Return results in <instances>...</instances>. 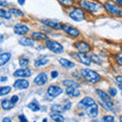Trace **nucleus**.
Masks as SVG:
<instances>
[{
  "mask_svg": "<svg viewBox=\"0 0 122 122\" xmlns=\"http://www.w3.org/2000/svg\"><path fill=\"white\" fill-rule=\"evenodd\" d=\"M73 46L75 49H77L78 52H81V53L90 52L92 49L91 45L86 41H76L73 43Z\"/></svg>",
  "mask_w": 122,
  "mask_h": 122,
  "instance_id": "obj_7",
  "label": "nucleus"
},
{
  "mask_svg": "<svg viewBox=\"0 0 122 122\" xmlns=\"http://www.w3.org/2000/svg\"><path fill=\"white\" fill-rule=\"evenodd\" d=\"M0 5H1L2 7H4V6H8V2L5 1V0H0Z\"/></svg>",
  "mask_w": 122,
  "mask_h": 122,
  "instance_id": "obj_43",
  "label": "nucleus"
},
{
  "mask_svg": "<svg viewBox=\"0 0 122 122\" xmlns=\"http://www.w3.org/2000/svg\"><path fill=\"white\" fill-rule=\"evenodd\" d=\"M58 62H59L60 65H62L63 67L67 68V69H71V68H73L75 66V63L74 62H72V61L68 60L66 58H59L58 59Z\"/></svg>",
  "mask_w": 122,
  "mask_h": 122,
  "instance_id": "obj_20",
  "label": "nucleus"
},
{
  "mask_svg": "<svg viewBox=\"0 0 122 122\" xmlns=\"http://www.w3.org/2000/svg\"><path fill=\"white\" fill-rule=\"evenodd\" d=\"M47 81H48V75L46 72H40L34 78V83L37 86H44Z\"/></svg>",
  "mask_w": 122,
  "mask_h": 122,
  "instance_id": "obj_13",
  "label": "nucleus"
},
{
  "mask_svg": "<svg viewBox=\"0 0 122 122\" xmlns=\"http://www.w3.org/2000/svg\"><path fill=\"white\" fill-rule=\"evenodd\" d=\"M115 57H116L117 64H118V65H120V66H122V56L121 55H116Z\"/></svg>",
  "mask_w": 122,
  "mask_h": 122,
  "instance_id": "obj_39",
  "label": "nucleus"
},
{
  "mask_svg": "<svg viewBox=\"0 0 122 122\" xmlns=\"http://www.w3.org/2000/svg\"><path fill=\"white\" fill-rule=\"evenodd\" d=\"M76 122H77V121H76Z\"/></svg>",
  "mask_w": 122,
  "mask_h": 122,
  "instance_id": "obj_55",
  "label": "nucleus"
},
{
  "mask_svg": "<svg viewBox=\"0 0 122 122\" xmlns=\"http://www.w3.org/2000/svg\"><path fill=\"white\" fill-rule=\"evenodd\" d=\"M15 104H13L12 102H11V100L9 99H2L1 100V107H2V109L3 110H11L14 107Z\"/></svg>",
  "mask_w": 122,
  "mask_h": 122,
  "instance_id": "obj_24",
  "label": "nucleus"
},
{
  "mask_svg": "<svg viewBox=\"0 0 122 122\" xmlns=\"http://www.w3.org/2000/svg\"><path fill=\"white\" fill-rule=\"evenodd\" d=\"M81 72L83 76V78L86 79L87 82L91 83H97L102 79V76L98 73V72L89 69V68H82L81 69Z\"/></svg>",
  "mask_w": 122,
  "mask_h": 122,
  "instance_id": "obj_3",
  "label": "nucleus"
},
{
  "mask_svg": "<svg viewBox=\"0 0 122 122\" xmlns=\"http://www.w3.org/2000/svg\"><path fill=\"white\" fill-rule=\"evenodd\" d=\"M68 15H69V17L72 20L77 21V22L86 20V13H85V10L81 7H73L68 12Z\"/></svg>",
  "mask_w": 122,
  "mask_h": 122,
  "instance_id": "obj_4",
  "label": "nucleus"
},
{
  "mask_svg": "<svg viewBox=\"0 0 122 122\" xmlns=\"http://www.w3.org/2000/svg\"><path fill=\"white\" fill-rule=\"evenodd\" d=\"M115 81L119 83V85H122V75H117L115 76Z\"/></svg>",
  "mask_w": 122,
  "mask_h": 122,
  "instance_id": "obj_42",
  "label": "nucleus"
},
{
  "mask_svg": "<svg viewBox=\"0 0 122 122\" xmlns=\"http://www.w3.org/2000/svg\"><path fill=\"white\" fill-rule=\"evenodd\" d=\"M11 91V87L10 86H1V89H0V96H5L8 93H10Z\"/></svg>",
  "mask_w": 122,
  "mask_h": 122,
  "instance_id": "obj_32",
  "label": "nucleus"
},
{
  "mask_svg": "<svg viewBox=\"0 0 122 122\" xmlns=\"http://www.w3.org/2000/svg\"><path fill=\"white\" fill-rule=\"evenodd\" d=\"M13 86L17 90H26L30 86V82L25 78H18L13 82Z\"/></svg>",
  "mask_w": 122,
  "mask_h": 122,
  "instance_id": "obj_11",
  "label": "nucleus"
},
{
  "mask_svg": "<svg viewBox=\"0 0 122 122\" xmlns=\"http://www.w3.org/2000/svg\"><path fill=\"white\" fill-rule=\"evenodd\" d=\"M28 108L29 109H30L33 112H38L40 110V104H39V102H38L37 100H34V101H32L30 103V104L28 105Z\"/></svg>",
  "mask_w": 122,
  "mask_h": 122,
  "instance_id": "obj_28",
  "label": "nucleus"
},
{
  "mask_svg": "<svg viewBox=\"0 0 122 122\" xmlns=\"http://www.w3.org/2000/svg\"><path fill=\"white\" fill-rule=\"evenodd\" d=\"M10 100H11V102H12L13 104H16V103L18 102V100H20V97H18L17 95H14V96H12L10 98Z\"/></svg>",
  "mask_w": 122,
  "mask_h": 122,
  "instance_id": "obj_38",
  "label": "nucleus"
},
{
  "mask_svg": "<svg viewBox=\"0 0 122 122\" xmlns=\"http://www.w3.org/2000/svg\"><path fill=\"white\" fill-rule=\"evenodd\" d=\"M32 73V69H30L29 67H22L15 70L13 72V76L14 77H30Z\"/></svg>",
  "mask_w": 122,
  "mask_h": 122,
  "instance_id": "obj_9",
  "label": "nucleus"
},
{
  "mask_svg": "<svg viewBox=\"0 0 122 122\" xmlns=\"http://www.w3.org/2000/svg\"><path fill=\"white\" fill-rule=\"evenodd\" d=\"M1 122H12V121H11V119H10L9 117H4V118L2 119Z\"/></svg>",
  "mask_w": 122,
  "mask_h": 122,
  "instance_id": "obj_44",
  "label": "nucleus"
},
{
  "mask_svg": "<svg viewBox=\"0 0 122 122\" xmlns=\"http://www.w3.org/2000/svg\"><path fill=\"white\" fill-rule=\"evenodd\" d=\"M41 22H42L43 25L49 26V28L55 29V30H62V25H61L59 21H57V20H41Z\"/></svg>",
  "mask_w": 122,
  "mask_h": 122,
  "instance_id": "obj_14",
  "label": "nucleus"
},
{
  "mask_svg": "<svg viewBox=\"0 0 122 122\" xmlns=\"http://www.w3.org/2000/svg\"><path fill=\"white\" fill-rule=\"evenodd\" d=\"M9 11L11 12V14H14V15H16V16H20V17H22L25 15V12H22L21 10L15 8V7H13V8H10Z\"/></svg>",
  "mask_w": 122,
  "mask_h": 122,
  "instance_id": "obj_30",
  "label": "nucleus"
},
{
  "mask_svg": "<svg viewBox=\"0 0 122 122\" xmlns=\"http://www.w3.org/2000/svg\"><path fill=\"white\" fill-rule=\"evenodd\" d=\"M96 93L97 95L100 98V100L104 103H108V102H111V96L109 95V93H106L105 91L103 90H96Z\"/></svg>",
  "mask_w": 122,
  "mask_h": 122,
  "instance_id": "obj_16",
  "label": "nucleus"
},
{
  "mask_svg": "<svg viewBox=\"0 0 122 122\" xmlns=\"http://www.w3.org/2000/svg\"><path fill=\"white\" fill-rule=\"evenodd\" d=\"M18 43L21 46H25V47H34L35 46V41L32 38H26V37H22L18 40Z\"/></svg>",
  "mask_w": 122,
  "mask_h": 122,
  "instance_id": "obj_19",
  "label": "nucleus"
},
{
  "mask_svg": "<svg viewBox=\"0 0 122 122\" xmlns=\"http://www.w3.org/2000/svg\"><path fill=\"white\" fill-rule=\"evenodd\" d=\"M104 8L110 15L122 17V7L119 4H117L116 2H114L113 0H107V1H105Z\"/></svg>",
  "mask_w": 122,
  "mask_h": 122,
  "instance_id": "obj_2",
  "label": "nucleus"
},
{
  "mask_svg": "<svg viewBox=\"0 0 122 122\" xmlns=\"http://www.w3.org/2000/svg\"><path fill=\"white\" fill-rule=\"evenodd\" d=\"M58 1L64 6H70L74 3V0H58Z\"/></svg>",
  "mask_w": 122,
  "mask_h": 122,
  "instance_id": "obj_33",
  "label": "nucleus"
},
{
  "mask_svg": "<svg viewBox=\"0 0 122 122\" xmlns=\"http://www.w3.org/2000/svg\"><path fill=\"white\" fill-rule=\"evenodd\" d=\"M92 122H101V121H99V120H93Z\"/></svg>",
  "mask_w": 122,
  "mask_h": 122,
  "instance_id": "obj_51",
  "label": "nucleus"
},
{
  "mask_svg": "<svg viewBox=\"0 0 122 122\" xmlns=\"http://www.w3.org/2000/svg\"><path fill=\"white\" fill-rule=\"evenodd\" d=\"M90 57H91V59H92V61H93V62L97 63V64H101V59L99 58V57H98L97 55H95V54H92Z\"/></svg>",
  "mask_w": 122,
  "mask_h": 122,
  "instance_id": "obj_36",
  "label": "nucleus"
},
{
  "mask_svg": "<svg viewBox=\"0 0 122 122\" xmlns=\"http://www.w3.org/2000/svg\"><path fill=\"white\" fill-rule=\"evenodd\" d=\"M78 5L82 9L89 11L91 13H98L104 8V5H102L99 2L94 1V0H79Z\"/></svg>",
  "mask_w": 122,
  "mask_h": 122,
  "instance_id": "obj_1",
  "label": "nucleus"
},
{
  "mask_svg": "<svg viewBox=\"0 0 122 122\" xmlns=\"http://www.w3.org/2000/svg\"><path fill=\"white\" fill-rule=\"evenodd\" d=\"M30 63V60L29 58H25V57H21V58H20V60H18V64L21 66V67H28Z\"/></svg>",
  "mask_w": 122,
  "mask_h": 122,
  "instance_id": "obj_31",
  "label": "nucleus"
},
{
  "mask_svg": "<svg viewBox=\"0 0 122 122\" xmlns=\"http://www.w3.org/2000/svg\"><path fill=\"white\" fill-rule=\"evenodd\" d=\"M62 93H63V90H62V87L59 86H50L47 89L48 96H50L51 98H57V97H59Z\"/></svg>",
  "mask_w": 122,
  "mask_h": 122,
  "instance_id": "obj_8",
  "label": "nucleus"
},
{
  "mask_svg": "<svg viewBox=\"0 0 122 122\" xmlns=\"http://www.w3.org/2000/svg\"><path fill=\"white\" fill-rule=\"evenodd\" d=\"M121 50H122V47H121Z\"/></svg>",
  "mask_w": 122,
  "mask_h": 122,
  "instance_id": "obj_53",
  "label": "nucleus"
},
{
  "mask_svg": "<svg viewBox=\"0 0 122 122\" xmlns=\"http://www.w3.org/2000/svg\"><path fill=\"white\" fill-rule=\"evenodd\" d=\"M62 85L66 87H76V89H79V86H81L79 82L73 81V79H64L62 81Z\"/></svg>",
  "mask_w": 122,
  "mask_h": 122,
  "instance_id": "obj_23",
  "label": "nucleus"
},
{
  "mask_svg": "<svg viewBox=\"0 0 122 122\" xmlns=\"http://www.w3.org/2000/svg\"><path fill=\"white\" fill-rule=\"evenodd\" d=\"M97 103L96 101L94 100L92 97H85L83 99H81V101L78 103V107L79 108H83V109H86L89 107L93 106V105H96Z\"/></svg>",
  "mask_w": 122,
  "mask_h": 122,
  "instance_id": "obj_12",
  "label": "nucleus"
},
{
  "mask_svg": "<svg viewBox=\"0 0 122 122\" xmlns=\"http://www.w3.org/2000/svg\"><path fill=\"white\" fill-rule=\"evenodd\" d=\"M50 118L55 122H64L65 121V118L61 115L60 113H54L53 112V113L50 114Z\"/></svg>",
  "mask_w": 122,
  "mask_h": 122,
  "instance_id": "obj_27",
  "label": "nucleus"
},
{
  "mask_svg": "<svg viewBox=\"0 0 122 122\" xmlns=\"http://www.w3.org/2000/svg\"><path fill=\"white\" fill-rule=\"evenodd\" d=\"M118 89L120 90V93H121V97H122V85H119V83H118Z\"/></svg>",
  "mask_w": 122,
  "mask_h": 122,
  "instance_id": "obj_48",
  "label": "nucleus"
},
{
  "mask_svg": "<svg viewBox=\"0 0 122 122\" xmlns=\"http://www.w3.org/2000/svg\"><path fill=\"white\" fill-rule=\"evenodd\" d=\"M34 122H36V121H34Z\"/></svg>",
  "mask_w": 122,
  "mask_h": 122,
  "instance_id": "obj_54",
  "label": "nucleus"
},
{
  "mask_svg": "<svg viewBox=\"0 0 122 122\" xmlns=\"http://www.w3.org/2000/svg\"><path fill=\"white\" fill-rule=\"evenodd\" d=\"M86 113L87 116H90L92 118H96L99 115V107H98V105L96 104V105H93V106L89 107V108H86Z\"/></svg>",
  "mask_w": 122,
  "mask_h": 122,
  "instance_id": "obj_17",
  "label": "nucleus"
},
{
  "mask_svg": "<svg viewBox=\"0 0 122 122\" xmlns=\"http://www.w3.org/2000/svg\"><path fill=\"white\" fill-rule=\"evenodd\" d=\"M63 102H64L63 104H64V107H65V110H66V111H68V110L71 108V102L69 100H64Z\"/></svg>",
  "mask_w": 122,
  "mask_h": 122,
  "instance_id": "obj_37",
  "label": "nucleus"
},
{
  "mask_svg": "<svg viewBox=\"0 0 122 122\" xmlns=\"http://www.w3.org/2000/svg\"><path fill=\"white\" fill-rule=\"evenodd\" d=\"M115 2L117 3V4H119V5L122 7V0H115Z\"/></svg>",
  "mask_w": 122,
  "mask_h": 122,
  "instance_id": "obj_47",
  "label": "nucleus"
},
{
  "mask_svg": "<svg viewBox=\"0 0 122 122\" xmlns=\"http://www.w3.org/2000/svg\"><path fill=\"white\" fill-rule=\"evenodd\" d=\"M30 37H32V39L34 40H38V41H46L48 40V37L46 34H43V33H40V32H34L30 34Z\"/></svg>",
  "mask_w": 122,
  "mask_h": 122,
  "instance_id": "obj_25",
  "label": "nucleus"
},
{
  "mask_svg": "<svg viewBox=\"0 0 122 122\" xmlns=\"http://www.w3.org/2000/svg\"><path fill=\"white\" fill-rule=\"evenodd\" d=\"M65 94L68 97L71 98H76L79 97L81 94V92L79 91V89H76V87H66L65 89Z\"/></svg>",
  "mask_w": 122,
  "mask_h": 122,
  "instance_id": "obj_18",
  "label": "nucleus"
},
{
  "mask_svg": "<svg viewBox=\"0 0 122 122\" xmlns=\"http://www.w3.org/2000/svg\"><path fill=\"white\" fill-rule=\"evenodd\" d=\"M103 122H115V118L111 115H105L103 117Z\"/></svg>",
  "mask_w": 122,
  "mask_h": 122,
  "instance_id": "obj_35",
  "label": "nucleus"
},
{
  "mask_svg": "<svg viewBox=\"0 0 122 122\" xmlns=\"http://www.w3.org/2000/svg\"><path fill=\"white\" fill-rule=\"evenodd\" d=\"M0 81H1V82H4L7 81V77L6 76H1V79H0Z\"/></svg>",
  "mask_w": 122,
  "mask_h": 122,
  "instance_id": "obj_46",
  "label": "nucleus"
},
{
  "mask_svg": "<svg viewBox=\"0 0 122 122\" xmlns=\"http://www.w3.org/2000/svg\"><path fill=\"white\" fill-rule=\"evenodd\" d=\"M0 17L5 18V20H8L11 18V12L9 10H5L4 8H1L0 9Z\"/></svg>",
  "mask_w": 122,
  "mask_h": 122,
  "instance_id": "obj_29",
  "label": "nucleus"
},
{
  "mask_svg": "<svg viewBox=\"0 0 122 122\" xmlns=\"http://www.w3.org/2000/svg\"><path fill=\"white\" fill-rule=\"evenodd\" d=\"M62 30L72 38H77L81 36V32L75 26L70 25H62Z\"/></svg>",
  "mask_w": 122,
  "mask_h": 122,
  "instance_id": "obj_6",
  "label": "nucleus"
},
{
  "mask_svg": "<svg viewBox=\"0 0 122 122\" xmlns=\"http://www.w3.org/2000/svg\"><path fill=\"white\" fill-rule=\"evenodd\" d=\"M49 63V58L47 56H41L39 57L36 61H35V66L36 67H42V66H45L47 65V64Z\"/></svg>",
  "mask_w": 122,
  "mask_h": 122,
  "instance_id": "obj_22",
  "label": "nucleus"
},
{
  "mask_svg": "<svg viewBox=\"0 0 122 122\" xmlns=\"http://www.w3.org/2000/svg\"><path fill=\"white\" fill-rule=\"evenodd\" d=\"M17 3H18L20 5H25V0H17Z\"/></svg>",
  "mask_w": 122,
  "mask_h": 122,
  "instance_id": "obj_45",
  "label": "nucleus"
},
{
  "mask_svg": "<svg viewBox=\"0 0 122 122\" xmlns=\"http://www.w3.org/2000/svg\"><path fill=\"white\" fill-rule=\"evenodd\" d=\"M45 45H46V48L49 49L50 51H52L53 53H55V54H61V53H63V51H64L63 46L54 40H51V39L46 40Z\"/></svg>",
  "mask_w": 122,
  "mask_h": 122,
  "instance_id": "obj_5",
  "label": "nucleus"
},
{
  "mask_svg": "<svg viewBox=\"0 0 122 122\" xmlns=\"http://www.w3.org/2000/svg\"><path fill=\"white\" fill-rule=\"evenodd\" d=\"M76 57H77V59L79 60V62L81 64L86 66H90L92 64V59L90 56H87L86 53H81V52H78L77 54H76Z\"/></svg>",
  "mask_w": 122,
  "mask_h": 122,
  "instance_id": "obj_15",
  "label": "nucleus"
},
{
  "mask_svg": "<svg viewBox=\"0 0 122 122\" xmlns=\"http://www.w3.org/2000/svg\"><path fill=\"white\" fill-rule=\"evenodd\" d=\"M11 59V53L10 52H3L0 55V66H4L6 63Z\"/></svg>",
  "mask_w": 122,
  "mask_h": 122,
  "instance_id": "obj_21",
  "label": "nucleus"
},
{
  "mask_svg": "<svg viewBox=\"0 0 122 122\" xmlns=\"http://www.w3.org/2000/svg\"><path fill=\"white\" fill-rule=\"evenodd\" d=\"M3 42V35H1V43Z\"/></svg>",
  "mask_w": 122,
  "mask_h": 122,
  "instance_id": "obj_52",
  "label": "nucleus"
},
{
  "mask_svg": "<svg viewBox=\"0 0 122 122\" xmlns=\"http://www.w3.org/2000/svg\"><path fill=\"white\" fill-rule=\"evenodd\" d=\"M13 32H14V34H16V35L25 36V34H28L30 32V28L26 25L17 24L13 26Z\"/></svg>",
  "mask_w": 122,
  "mask_h": 122,
  "instance_id": "obj_10",
  "label": "nucleus"
},
{
  "mask_svg": "<svg viewBox=\"0 0 122 122\" xmlns=\"http://www.w3.org/2000/svg\"><path fill=\"white\" fill-rule=\"evenodd\" d=\"M18 120H20V122H28V119H26V117L25 115H20L18 116Z\"/></svg>",
  "mask_w": 122,
  "mask_h": 122,
  "instance_id": "obj_41",
  "label": "nucleus"
},
{
  "mask_svg": "<svg viewBox=\"0 0 122 122\" xmlns=\"http://www.w3.org/2000/svg\"><path fill=\"white\" fill-rule=\"evenodd\" d=\"M108 93L111 97H116L117 96V89H115L114 86H110L108 90Z\"/></svg>",
  "mask_w": 122,
  "mask_h": 122,
  "instance_id": "obj_34",
  "label": "nucleus"
},
{
  "mask_svg": "<svg viewBox=\"0 0 122 122\" xmlns=\"http://www.w3.org/2000/svg\"><path fill=\"white\" fill-rule=\"evenodd\" d=\"M51 111L54 113H62L65 112V107H64V104H54L51 106Z\"/></svg>",
  "mask_w": 122,
  "mask_h": 122,
  "instance_id": "obj_26",
  "label": "nucleus"
},
{
  "mask_svg": "<svg viewBox=\"0 0 122 122\" xmlns=\"http://www.w3.org/2000/svg\"><path fill=\"white\" fill-rule=\"evenodd\" d=\"M58 75H59V72L57 71V70H53V71L51 72V77H52V78L58 77Z\"/></svg>",
  "mask_w": 122,
  "mask_h": 122,
  "instance_id": "obj_40",
  "label": "nucleus"
},
{
  "mask_svg": "<svg viewBox=\"0 0 122 122\" xmlns=\"http://www.w3.org/2000/svg\"><path fill=\"white\" fill-rule=\"evenodd\" d=\"M119 121H120V122H122V115H120V116H119Z\"/></svg>",
  "mask_w": 122,
  "mask_h": 122,
  "instance_id": "obj_49",
  "label": "nucleus"
},
{
  "mask_svg": "<svg viewBox=\"0 0 122 122\" xmlns=\"http://www.w3.org/2000/svg\"><path fill=\"white\" fill-rule=\"evenodd\" d=\"M43 122H48V120H47V118H44V119H43Z\"/></svg>",
  "mask_w": 122,
  "mask_h": 122,
  "instance_id": "obj_50",
  "label": "nucleus"
}]
</instances>
